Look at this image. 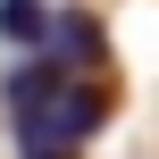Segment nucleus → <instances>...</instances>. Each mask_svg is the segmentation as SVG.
<instances>
[{"mask_svg":"<svg viewBox=\"0 0 159 159\" xmlns=\"http://www.w3.org/2000/svg\"><path fill=\"white\" fill-rule=\"evenodd\" d=\"M8 117H17V151H84L109 117V92L75 84L59 50H34L8 75Z\"/></svg>","mask_w":159,"mask_h":159,"instance_id":"f257e3e1","label":"nucleus"},{"mask_svg":"<svg viewBox=\"0 0 159 159\" xmlns=\"http://www.w3.org/2000/svg\"><path fill=\"white\" fill-rule=\"evenodd\" d=\"M42 50H59L67 67H75V59L101 67V25H92V17H50V42H42Z\"/></svg>","mask_w":159,"mask_h":159,"instance_id":"f03ea898","label":"nucleus"},{"mask_svg":"<svg viewBox=\"0 0 159 159\" xmlns=\"http://www.w3.org/2000/svg\"><path fill=\"white\" fill-rule=\"evenodd\" d=\"M25 159H75V151H25Z\"/></svg>","mask_w":159,"mask_h":159,"instance_id":"20e7f679","label":"nucleus"},{"mask_svg":"<svg viewBox=\"0 0 159 159\" xmlns=\"http://www.w3.org/2000/svg\"><path fill=\"white\" fill-rule=\"evenodd\" d=\"M0 42L42 50V42H50V8H42V0H0Z\"/></svg>","mask_w":159,"mask_h":159,"instance_id":"7ed1b4c3","label":"nucleus"}]
</instances>
